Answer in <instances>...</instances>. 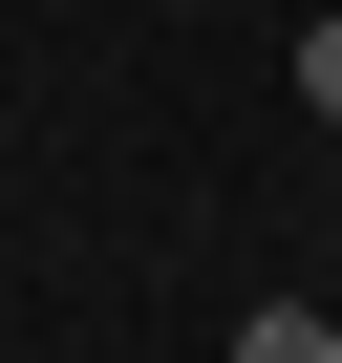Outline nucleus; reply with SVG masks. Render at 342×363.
Listing matches in <instances>:
<instances>
[{"mask_svg": "<svg viewBox=\"0 0 342 363\" xmlns=\"http://www.w3.org/2000/svg\"><path fill=\"white\" fill-rule=\"evenodd\" d=\"M236 363H342V320H321V299H257V320H236Z\"/></svg>", "mask_w": 342, "mask_h": 363, "instance_id": "f257e3e1", "label": "nucleus"}, {"mask_svg": "<svg viewBox=\"0 0 342 363\" xmlns=\"http://www.w3.org/2000/svg\"><path fill=\"white\" fill-rule=\"evenodd\" d=\"M299 107H321V128H342V22H299Z\"/></svg>", "mask_w": 342, "mask_h": 363, "instance_id": "f03ea898", "label": "nucleus"}, {"mask_svg": "<svg viewBox=\"0 0 342 363\" xmlns=\"http://www.w3.org/2000/svg\"><path fill=\"white\" fill-rule=\"evenodd\" d=\"M321 193H342V171H321Z\"/></svg>", "mask_w": 342, "mask_h": 363, "instance_id": "7ed1b4c3", "label": "nucleus"}]
</instances>
